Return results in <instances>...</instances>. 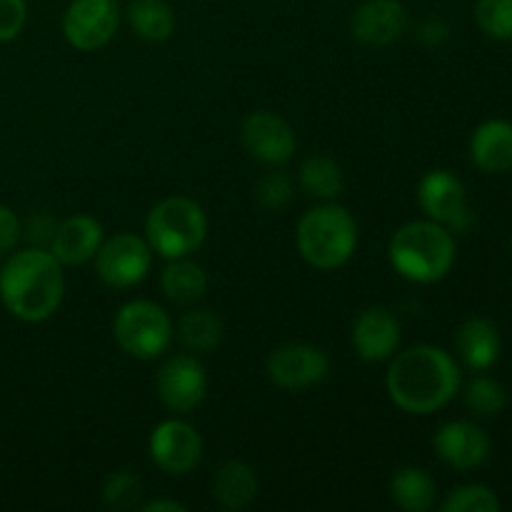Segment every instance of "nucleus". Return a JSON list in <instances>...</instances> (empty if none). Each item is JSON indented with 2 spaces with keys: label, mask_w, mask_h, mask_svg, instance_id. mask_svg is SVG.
Here are the masks:
<instances>
[{
  "label": "nucleus",
  "mask_w": 512,
  "mask_h": 512,
  "mask_svg": "<svg viewBox=\"0 0 512 512\" xmlns=\"http://www.w3.org/2000/svg\"><path fill=\"white\" fill-rule=\"evenodd\" d=\"M475 23L488 38L510 43L512 40V0H478Z\"/></svg>",
  "instance_id": "c85d7f7f"
},
{
  "label": "nucleus",
  "mask_w": 512,
  "mask_h": 512,
  "mask_svg": "<svg viewBox=\"0 0 512 512\" xmlns=\"http://www.w3.org/2000/svg\"><path fill=\"white\" fill-rule=\"evenodd\" d=\"M500 508L503 505H500L495 490L478 483L460 485V488L450 490L443 503H440L443 512H498Z\"/></svg>",
  "instance_id": "bb28decb"
},
{
  "label": "nucleus",
  "mask_w": 512,
  "mask_h": 512,
  "mask_svg": "<svg viewBox=\"0 0 512 512\" xmlns=\"http://www.w3.org/2000/svg\"><path fill=\"white\" fill-rule=\"evenodd\" d=\"M470 158L475 168L488 175H505L512 170V123L503 118L485 120L470 138Z\"/></svg>",
  "instance_id": "a211bd4d"
},
{
  "label": "nucleus",
  "mask_w": 512,
  "mask_h": 512,
  "mask_svg": "<svg viewBox=\"0 0 512 512\" xmlns=\"http://www.w3.org/2000/svg\"><path fill=\"white\" fill-rule=\"evenodd\" d=\"M240 140L255 160L265 165H283L295 153V133L280 115L258 110L245 118Z\"/></svg>",
  "instance_id": "4468645a"
},
{
  "label": "nucleus",
  "mask_w": 512,
  "mask_h": 512,
  "mask_svg": "<svg viewBox=\"0 0 512 512\" xmlns=\"http://www.w3.org/2000/svg\"><path fill=\"white\" fill-rule=\"evenodd\" d=\"M160 285H163V293L168 300L178 305H193L208 290V275L193 260L175 258L160 275Z\"/></svg>",
  "instance_id": "4be33fe9"
},
{
  "label": "nucleus",
  "mask_w": 512,
  "mask_h": 512,
  "mask_svg": "<svg viewBox=\"0 0 512 512\" xmlns=\"http://www.w3.org/2000/svg\"><path fill=\"white\" fill-rule=\"evenodd\" d=\"M155 393L173 413H190L208 395V375L200 360L190 355L170 358L155 375Z\"/></svg>",
  "instance_id": "9b49d317"
},
{
  "label": "nucleus",
  "mask_w": 512,
  "mask_h": 512,
  "mask_svg": "<svg viewBox=\"0 0 512 512\" xmlns=\"http://www.w3.org/2000/svg\"><path fill=\"white\" fill-rule=\"evenodd\" d=\"M20 238V220L15 218V213L5 205H0V255H5L8 250H13V245Z\"/></svg>",
  "instance_id": "2f4dec72"
},
{
  "label": "nucleus",
  "mask_w": 512,
  "mask_h": 512,
  "mask_svg": "<svg viewBox=\"0 0 512 512\" xmlns=\"http://www.w3.org/2000/svg\"><path fill=\"white\" fill-rule=\"evenodd\" d=\"M408 25V8L400 0H365L350 18L353 38L370 48H385V45L400 40Z\"/></svg>",
  "instance_id": "2eb2a0df"
},
{
  "label": "nucleus",
  "mask_w": 512,
  "mask_h": 512,
  "mask_svg": "<svg viewBox=\"0 0 512 512\" xmlns=\"http://www.w3.org/2000/svg\"><path fill=\"white\" fill-rule=\"evenodd\" d=\"M143 512H188V508L178 500H153L143 505Z\"/></svg>",
  "instance_id": "473e14b6"
},
{
  "label": "nucleus",
  "mask_w": 512,
  "mask_h": 512,
  "mask_svg": "<svg viewBox=\"0 0 512 512\" xmlns=\"http://www.w3.org/2000/svg\"><path fill=\"white\" fill-rule=\"evenodd\" d=\"M120 8L115 0H73L63 15V35L75 50L93 53L118 33Z\"/></svg>",
  "instance_id": "1a4fd4ad"
},
{
  "label": "nucleus",
  "mask_w": 512,
  "mask_h": 512,
  "mask_svg": "<svg viewBox=\"0 0 512 512\" xmlns=\"http://www.w3.org/2000/svg\"><path fill=\"white\" fill-rule=\"evenodd\" d=\"M255 198L263 208L280 210L290 203L293 198V188H290V178L285 173H268L258 180L255 185Z\"/></svg>",
  "instance_id": "c756f323"
},
{
  "label": "nucleus",
  "mask_w": 512,
  "mask_h": 512,
  "mask_svg": "<svg viewBox=\"0 0 512 512\" xmlns=\"http://www.w3.org/2000/svg\"><path fill=\"white\" fill-rule=\"evenodd\" d=\"M153 265V248L135 233H118L103 240L95 253V270L108 288L125 290L138 285Z\"/></svg>",
  "instance_id": "6e6552de"
},
{
  "label": "nucleus",
  "mask_w": 512,
  "mask_h": 512,
  "mask_svg": "<svg viewBox=\"0 0 512 512\" xmlns=\"http://www.w3.org/2000/svg\"><path fill=\"white\" fill-rule=\"evenodd\" d=\"M300 185L310 195H318V198H335L343 190L340 165L328 155H310L300 165Z\"/></svg>",
  "instance_id": "393cba45"
},
{
  "label": "nucleus",
  "mask_w": 512,
  "mask_h": 512,
  "mask_svg": "<svg viewBox=\"0 0 512 512\" xmlns=\"http://www.w3.org/2000/svg\"><path fill=\"white\" fill-rule=\"evenodd\" d=\"M113 338L130 358L155 360L173 340V323L160 305L150 300H133L115 315Z\"/></svg>",
  "instance_id": "423d86ee"
},
{
  "label": "nucleus",
  "mask_w": 512,
  "mask_h": 512,
  "mask_svg": "<svg viewBox=\"0 0 512 512\" xmlns=\"http://www.w3.org/2000/svg\"><path fill=\"white\" fill-rule=\"evenodd\" d=\"M388 395L403 413L430 415L460 393L463 375L450 353L435 345H415L400 353L388 370Z\"/></svg>",
  "instance_id": "f257e3e1"
},
{
  "label": "nucleus",
  "mask_w": 512,
  "mask_h": 512,
  "mask_svg": "<svg viewBox=\"0 0 512 512\" xmlns=\"http://www.w3.org/2000/svg\"><path fill=\"white\" fill-rule=\"evenodd\" d=\"M178 338L193 353H210L223 340V320L210 310H188L178 323Z\"/></svg>",
  "instance_id": "b1692460"
},
{
  "label": "nucleus",
  "mask_w": 512,
  "mask_h": 512,
  "mask_svg": "<svg viewBox=\"0 0 512 512\" xmlns=\"http://www.w3.org/2000/svg\"><path fill=\"white\" fill-rule=\"evenodd\" d=\"M298 250L318 270H335L348 263L358 245V225L343 205H320L298 223Z\"/></svg>",
  "instance_id": "20e7f679"
},
{
  "label": "nucleus",
  "mask_w": 512,
  "mask_h": 512,
  "mask_svg": "<svg viewBox=\"0 0 512 512\" xmlns=\"http://www.w3.org/2000/svg\"><path fill=\"white\" fill-rule=\"evenodd\" d=\"M25 0H0V43L18 38L25 25Z\"/></svg>",
  "instance_id": "7c9ffc66"
},
{
  "label": "nucleus",
  "mask_w": 512,
  "mask_h": 512,
  "mask_svg": "<svg viewBox=\"0 0 512 512\" xmlns=\"http://www.w3.org/2000/svg\"><path fill=\"white\" fill-rule=\"evenodd\" d=\"M143 498V483L130 470H120V473L108 475L103 483V505L113 512L133 510L140 505Z\"/></svg>",
  "instance_id": "cd10ccee"
},
{
  "label": "nucleus",
  "mask_w": 512,
  "mask_h": 512,
  "mask_svg": "<svg viewBox=\"0 0 512 512\" xmlns=\"http://www.w3.org/2000/svg\"><path fill=\"white\" fill-rule=\"evenodd\" d=\"M418 200L423 213L450 233H465L475 223L465 183L450 170H430L418 185Z\"/></svg>",
  "instance_id": "0eeeda50"
},
{
  "label": "nucleus",
  "mask_w": 512,
  "mask_h": 512,
  "mask_svg": "<svg viewBox=\"0 0 512 512\" xmlns=\"http://www.w3.org/2000/svg\"><path fill=\"white\" fill-rule=\"evenodd\" d=\"M463 403L470 413L480 415V418H493L500 410L508 405V393L503 385L488 375H475L463 390Z\"/></svg>",
  "instance_id": "a878e982"
},
{
  "label": "nucleus",
  "mask_w": 512,
  "mask_h": 512,
  "mask_svg": "<svg viewBox=\"0 0 512 512\" xmlns=\"http://www.w3.org/2000/svg\"><path fill=\"white\" fill-rule=\"evenodd\" d=\"M63 265L48 250H20L0 270V300L13 318L43 323L63 303Z\"/></svg>",
  "instance_id": "f03ea898"
},
{
  "label": "nucleus",
  "mask_w": 512,
  "mask_h": 512,
  "mask_svg": "<svg viewBox=\"0 0 512 512\" xmlns=\"http://www.w3.org/2000/svg\"><path fill=\"white\" fill-rule=\"evenodd\" d=\"M455 348L470 370L485 373L498 363L503 353V338L488 318H468L455 333Z\"/></svg>",
  "instance_id": "6ab92c4d"
},
{
  "label": "nucleus",
  "mask_w": 512,
  "mask_h": 512,
  "mask_svg": "<svg viewBox=\"0 0 512 512\" xmlns=\"http://www.w3.org/2000/svg\"><path fill=\"white\" fill-rule=\"evenodd\" d=\"M265 370L278 388L305 390L328 378L330 358L315 345L288 343L270 353Z\"/></svg>",
  "instance_id": "9d476101"
},
{
  "label": "nucleus",
  "mask_w": 512,
  "mask_h": 512,
  "mask_svg": "<svg viewBox=\"0 0 512 512\" xmlns=\"http://www.w3.org/2000/svg\"><path fill=\"white\" fill-rule=\"evenodd\" d=\"M103 245V225L90 215H73L55 228L50 253L60 265H83L95 258Z\"/></svg>",
  "instance_id": "f3484780"
},
{
  "label": "nucleus",
  "mask_w": 512,
  "mask_h": 512,
  "mask_svg": "<svg viewBox=\"0 0 512 512\" xmlns=\"http://www.w3.org/2000/svg\"><path fill=\"white\" fill-rule=\"evenodd\" d=\"M150 458L163 473L185 475L203 458V438L185 420H163L150 433Z\"/></svg>",
  "instance_id": "f8f14e48"
},
{
  "label": "nucleus",
  "mask_w": 512,
  "mask_h": 512,
  "mask_svg": "<svg viewBox=\"0 0 512 512\" xmlns=\"http://www.w3.org/2000/svg\"><path fill=\"white\" fill-rule=\"evenodd\" d=\"M150 248L163 258H188L205 243L208 218L195 200L175 195L155 205L145 220Z\"/></svg>",
  "instance_id": "39448f33"
},
{
  "label": "nucleus",
  "mask_w": 512,
  "mask_h": 512,
  "mask_svg": "<svg viewBox=\"0 0 512 512\" xmlns=\"http://www.w3.org/2000/svg\"><path fill=\"white\" fill-rule=\"evenodd\" d=\"M388 255L393 268L403 278L430 285L443 280L453 270L458 248L448 228L433 220H415L393 235Z\"/></svg>",
  "instance_id": "7ed1b4c3"
},
{
  "label": "nucleus",
  "mask_w": 512,
  "mask_h": 512,
  "mask_svg": "<svg viewBox=\"0 0 512 512\" xmlns=\"http://www.w3.org/2000/svg\"><path fill=\"white\" fill-rule=\"evenodd\" d=\"M433 448L440 463L465 473L488 463L493 443L480 425L470 420H450L435 433Z\"/></svg>",
  "instance_id": "ddd939ff"
},
{
  "label": "nucleus",
  "mask_w": 512,
  "mask_h": 512,
  "mask_svg": "<svg viewBox=\"0 0 512 512\" xmlns=\"http://www.w3.org/2000/svg\"><path fill=\"white\" fill-rule=\"evenodd\" d=\"M128 23L145 43H165L175 33V13L165 0H130Z\"/></svg>",
  "instance_id": "5701e85b"
},
{
  "label": "nucleus",
  "mask_w": 512,
  "mask_h": 512,
  "mask_svg": "<svg viewBox=\"0 0 512 512\" xmlns=\"http://www.w3.org/2000/svg\"><path fill=\"white\" fill-rule=\"evenodd\" d=\"M258 493V478L248 463L230 460L215 473L213 498L225 510H245L255 500Z\"/></svg>",
  "instance_id": "aec40b11"
},
{
  "label": "nucleus",
  "mask_w": 512,
  "mask_h": 512,
  "mask_svg": "<svg viewBox=\"0 0 512 512\" xmlns=\"http://www.w3.org/2000/svg\"><path fill=\"white\" fill-rule=\"evenodd\" d=\"M400 345V323L388 308L363 310L353 323V348L368 363L388 360Z\"/></svg>",
  "instance_id": "dca6fc26"
},
{
  "label": "nucleus",
  "mask_w": 512,
  "mask_h": 512,
  "mask_svg": "<svg viewBox=\"0 0 512 512\" xmlns=\"http://www.w3.org/2000/svg\"><path fill=\"white\" fill-rule=\"evenodd\" d=\"M510 250H512V240H510Z\"/></svg>",
  "instance_id": "72a5a7b5"
},
{
  "label": "nucleus",
  "mask_w": 512,
  "mask_h": 512,
  "mask_svg": "<svg viewBox=\"0 0 512 512\" xmlns=\"http://www.w3.org/2000/svg\"><path fill=\"white\" fill-rule=\"evenodd\" d=\"M390 498L405 512H428L438 498V485L428 470L410 465L390 478Z\"/></svg>",
  "instance_id": "412c9836"
}]
</instances>
